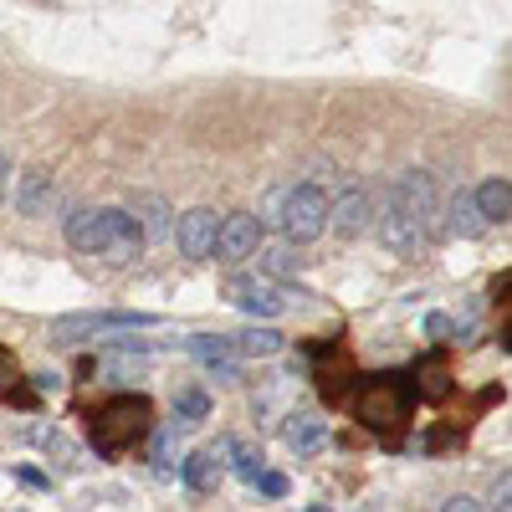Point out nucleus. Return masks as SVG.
Here are the masks:
<instances>
[{"label":"nucleus","instance_id":"28","mask_svg":"<svg viewBox=\"0 0 512 512\" xmlns=\"http://www.w3.org/2000/svg\"><path fill=\"white\" fill-rule=\"evenodd\" d=\"M441 507H446V512H477L482 502H472V497H451V502H441Z\"/></svg>","mask_w":512,"mask_h":512},{"label":"nucleus","instance_id":"10","mask_svg":"<svg viewBox=\"0 0 512 512\" xmlns=\"http://www.w3.org/2000/svg\"><path fill=\"white\" fill-rule=\"evenodd\" d=\"M374 221V205H369V190L349 185V190H338V200H328V226L338 236H364Z\"/></svg>","mask_w":512,"mask_h":512},{"label":"nucleus","instance_id":"17","mask_svg":"<svg viewBox=\"0 0 512 512\" xmlns=\"http://www.w3.org/2000/svg\"><path fill=\"white\" fill-rule=\"evenodd\" d=\"M231 344H236V359H272V354L287 349V338L277 328H246V333L231 338Z\"/></svg>","mask_w":512,"mask_h":512},{"label":"nucleus","instance_id":"7","mask_svg":"<svg viewBox=\"0 0 512 512\" xmlns=\"http://www.w3.org/2000/svg\"><path fill=\"white\" fill-rule=\"evenodd\" d=\"M262 251V221L256 216H226L221 221V231H216V246H210V256L216 262H226V267H241V262H251V256Z\"/></svg>","mask_w":512,"mask_h":512},{"label":"nucleus","instance_id":"12","mask_svg":"<svg viewBox=\"0 0 512 512\" xmlns=\"http://www.w3.org/2000/svg\"><path fill=\"white\" fill-rule=\"evenodd\" d=\"M11 200H16L21 216H31V221H36V216H47L52 200H57V180H52V169H41V164H36V169H26V175L16 180V195H11Z\"/></svg>","mask_w":512,"mask_h":512},{"label":"nucleus","instance_id":"2","mask_svg":"<svg viewBox=\"0 0 512 512\" xmlns=\"http://www.w3.org/2000/svg\"><path fill=\"white\" fill-rule=\"evenodd\" d=\"M282 231H287V241H297V246H308V241H318L323 231H328V195L318 190V185H292L287 195H282Z\"/></svg>","mask_w":512,"mask_h":512},{"label":"nucleus","instance_id":"8","mask_svg":"<svg viewBox=\"0 0 512 512\" xmlns=\"http://www.w3.org/2000/svg\"><path fill=\"white\" fill-rule=\"evenodd\" d=\"M216 231H221V216L210 205H195L180 216V226L169 231L180 246V256H190V262H210V246H216Z\"/></svg>","mask_w":512,"mask_h":512},{"label":"nucleus","instance_id":"18","mask_svg":"<svg viewBox=\"0 0 512 512\" xmlns=\"http://www.w3.org/2000/svg\"><path fill=\"white\" fill-rule=\"evenodd\" d=\"M472 195H477V210H482L487 226H507V216H512V185L507 180H487Z\"/></svg>","mask_w":512,"mask_h":512},{"label":"nucleus","instance_id":"20","mask_svg":"<svg viewBox=\"0 0 512 512\" xmlns=\"http://www.w3.org/2000/svg\"><path fill=\"white\" fill-rule=\"evenodd\" d=\"M303 262H308V256L297 251V241H282V246H267V251H262V272H267V277H292Z\"/></svg>","mask_w":512,"mask_h":512},{"label":"nucleus","instance_id":"16","mask_svg":"<svg viewBox=\"0 0 512 512\" xmlns=\"http://www.w3.org/2000/svg\"><path fill=\"white\" fill-rule=\"evenodd\" d=\"M287 446H292L297 456H318V451L328 446V425H323L318 415H292V425H287Z\"/></svg>","mask_w":512,"mask_h":512},{"label":"nucleus","instance_id":"14","mask_svg":"<svg viewBox=\"0 0 512 512\" xmlns=\"http://www.w3.org/2000/svg\"><path fill=\"white\" fill-rule=\"evenodd\" d=\"M441 231H451V236H466V241H472V236H482L487 231V221H482V210H477V195L472 190H451V200L441 205Z\"/></svg>","mask_w":512,"mask_h":512},{"label":"nucleus","instance_id":"3","mask_svg":"<svg viewBox=\"0 0 512 512\" xmlns=\"http://www.w3.org/2000/svg\"><path fill=\"white\" fill-rule=\"evenodd\" d=\"M410 400H415L410 384L400 374H384V379H374L369 390H364L359 415H364V425H374V431H395V425L410 420Z\"/></svg>","mask_w":512,"mask_h":512},{"label":"nucleus","instance_id":"13","mask_svg":"<svg viewBox=\"0 0 512 512\" xmlns=\"http://www.w3.org/2000/svg\"><path fill=\"white\" fill-rule=\"evenodd\" d=\"M221 456H231V441L185 456V466H180L185 487H190V492H216V487H221V477H226V461H221Z\"/></svg>","mask_w":512,"mask_h":512},{"label":"nucleus","instance_id":"19","mask_svg":"<svg viewBox=\"0 0 512 512\" xmlns=\"http://www.w3.org/2000/svg\"><path fill=\"white\" fill-rule=\"evenodd\" d=\"M144 246H149V241H144L139 221H134V216H128V210H123V226H118V236L108 241V251H103V256H108V262H118V267H128V262H134V256H144Z\"/></svg>","mask_w":512,"mask_h":512},{"label":"nucleus","instance_id":"29","mask_svg":"<svg viewBox=\"0 0 512 512\" xmlns=\"http://www.w3.org/2000/svg\"><path fill=\"white\" fill-rule=\"evenodd\" d=\"M6 195H11V159L0 154V200H6Z\"/></svg>","mask_w":512,"mask_h":512},{"label":"nucleus","instance_id":"1","mask_svg":"<svg viewBox=\"0 0 512 512\" xmlns=\"http://www.w3.org/2000/svg\"><path fill=\"white\" fill-rule=\"evenodd\" d=\"M390 200H395L405 216L420 226L425 241L441 236V190H436V180L425 175V169H405V175L390 185Z\"/></svg>","mask_w":512,"mask_h":512},{"label":"nucleus","instance_id":"4","mask_svg":"<svg viewBox=\"0 0 512 512\" xmlns=\"http://www.w3.org/2000/svg\"><path fill=\"white\" fill-rule=\"evenodd\" d=\"M154 313H72L52 323V344H82L93 333H128V328H154Z\"/></svg>","mask_w":512,"mask_h":512},{"label":"nucleus","instance_id":"22","mask_svg":"<svg viewBox=\"0 0 512 512\" xmlns=\"http://www.w3.org/2000/svg\"><path fill=\"white\" fill-rule=\"evenodd\" d=\"M205 415H210V395H205V390H180V395H175V420L195 425V420H205Z\"/></svg>","mask_w":512,"mask_h":512},{"label":"nucleus","instance_id":"24","mask_svg":"<svg viewBox=\"0 0 512 512\" xmlns=\"http://www.w3.org/2000/svg\"><path fill=\"white\" fill-rule=\"evenodd\" d=\"M425 333H431L436 344H456V338H461V328H456L446 313H425Z\"/></svg>","mask_w":512,"mask_h":512},{"label":"nucleus","instance_id":"23","mask_svg":"<svg viewBox=\"0 0 512 512\" xmlns=\"http://www.w3.org/2000/svg\"><path fill=\"white\" fill-rule=\"evenodd\" d=\"M231 456H236L231 472H236L241 482H256V472H262V451H251V446H236V441H231Z\"/></svg>","mask_w":512,"mask_h":512},{"label":"nucleus","instance_id":"9","mask_svg":"<svg viewBox=\"0 0 512 512\" xmlns=\"http://www.w3.org/2000/svg\"><path fill=\"white\" fill-rule=\"evenodd\" d=\"M231 303L246 318H282L287 313V292L277 282H256V277H236L231 282Z\"/></svg>","mask_w":512,"mask_h":512},{"label":"nucleus","instance_id":"26","mask_svg":"<svg viewBox=\"0 0 512 512\" xmlns=\"http://www.w3.org/2000/svg\"><path fill=\"white\" fill-rule=\"evenodd\" d=\"M16 379V359H11V349H0V384H11Z\"/></svg>","mask_w":512,"mask_h":512},{"label":"nucleus","instance_id":"11","mask_svg":"<svg viewBox=\"0 0 512 512\" xmlns=\"http://www.w3.org/2000/svg\"><path fill=\"white\" fill-rule=\"evenodd\" d=\"M379 241L390 246L395 256H415L420 246H425V236H420V226L405 216V210L384 195V205H379Z\"/></svg>","mask_w":512,"mask_h":512},{"label":"nucleus","instance_id":"21","mask_svg":"<svg viewBox=\"0 0 512 512\" xmlns=\"http://www.w3.org/2000/svg\"><path fill=\"white\" fill-rule=\"evenodd\" d=\"M205 369L210 364H226V359H236V344H231V338H210V333H200V338H190V344H185Z\"/></svg>","mask_w":512,"mask_h":512},{"label":"nucleus","instance_id":"6","mask_svg":"<svg viewBox=\"0 0 512 512\" xmlns=\"http://www.w3.org/2000/svg\"><path fill=\"white\" fill-rule=\"evenodd\" d=\"M118 226H123V210H113V205H82V210H72L67 216V241L77 246V251H88V256H103L108 251V241L118 236Z\"/></svg>","mask_w":512,"mask_h":512},{"label":"nucleus","instance_id":"25","mask_svg":"<svg viewBox=\"0 0 512 512\" xmlns=\"http://www.w3.org/2000/svg\"><path fill=\"white\" fill-rule=\"evenodd\" d=\"M256 487H262L267 497H282V492H287V477H282V472H267V466H262V472H256Z\"/></svg>","mask_w":512,"mask_h":512},{"label":"nucleus","instance_id":"5","mask_svg":"<svg viewBox=\"0 0 512 512\" xmlns=\"http://www.w3.org/2000/svg\"><path fill=\"white\" fill-rule=\"evenodd\" d=\"M149 431V405L144 400H113L98 420H93V441L103 446V451H118V446H128V441H139Z\"/></svg>","mask_w":512,"mask_h":512},{"label":"nucleus","instance_id":"15","mask_svg":"<svg viewBox=\"0 0 512 512\" xmlns=\"http://www.w3.org/2000/svg\"><path fill=\"white\" fill-rule=\"evenodd\" d=\"M128 216L139 221L144 241H164L169 231H175V221H169V205H164L159 195H134V200H128Z\"/></svg>","mask_w":512,"mask_h":512},{"label":"nucleus","instance_id":"27","mask_svg":"<svg viewBox=\"0 0 512 512\" xmlns=\"http://www.w3.org/2000/svg\"><path fill=\"white\" fill-rule=\"evenodd\" d=\"M36 390H41V395H52V390H62V374H36Z\"/></svg>","mask_w":512,"mask_h":512}]
</instances>
